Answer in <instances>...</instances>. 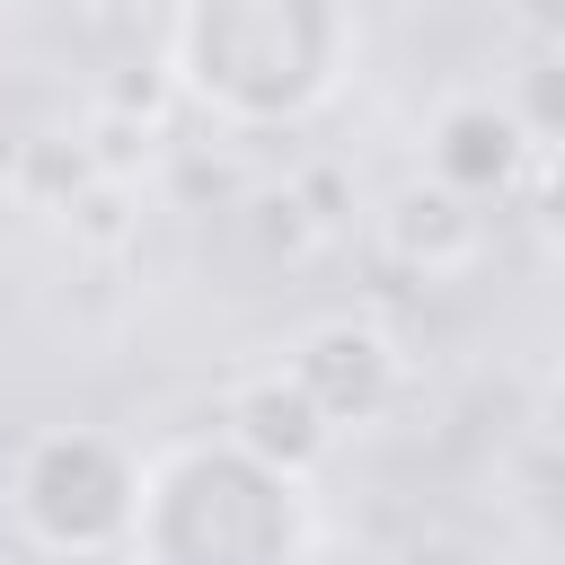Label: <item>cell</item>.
<instances>
[{
	"label": "cell",
	"mask_w": 565,
	"mask_h": 565,
	"mask_svg": "<svg viewBox=\"0 0 565 565\" xmlns=\"http://www.w3.org/2000/svg\"><path fill=\"white\" fill-rule=\"evenodd\" d=\"M221 433H238L256 459H274V468H291V477H309V468L335 450V424H327V406L300 388V371H291V362H274V371L238 380V388H230V406H221Z\"/></svg>",
	"instance_id": "52a82bcc"
},
{
	"label": "cell",
	"mask_w": 565,
	"mask_h": 565,
	"mask_svg": "<svg viewBox=\"0 0 565 565\" xmlns=\"http://www.w3.org/2000/svg\"><path fill=\"white\" fill-rule=\"evenodd\" d=\"M530 159H539V141H530V124L512 115V97H450V106L433 115V132H424V177H441V185L468 194V203L521 194Z\"/></svg>",
	"instance_id": "5b68a950"
},
{
	"label": "cell",
	"mask_w": 565,
	"mask_h": 565,
	"mask_svg": "<svg viewBox=\"0 0 565 565\" xmlns=\"http://www.w3.org/2000/svg\"><path fill=\"white\" fill-rule=\"evenodd\" d=\"M0 565H44V556L35 547H0Z\"/></svg>",
	"instance_id": "30bf717a"
},
{
	"label": "cell",
	"mask_w": 565,
	"mask_h": 565,
	"mask_svg": "<svg viewBox=\"0 0 565 565\" xmlns=\"http://www.w3.org/2000/svg\"><path fill=\"white\" fill-rule=\"evenodd\" d=\"M141 512V459L97 424H44L9 468V521L44 565L124 556Z\"/></svg>",
	"instance_id": "3957f363"
},
{
	"label": "cell",
	"mask_w": 565,
	"mask_h": 565,
	"mask_svg": "<svg viewBox=\"0 0 565 565\" xmlns=\"http://www.w3.org/2000/svg\"><path fill=\"white\" fill-rule=\"evenodd\" d=\"M26 150H35V141H26L18 124H0V194H9V177H18V159H26Z\"/></svg>",
	"instance_id": "9c48e42d"
},
{
	"label": "cell",
	"mask_w": 565,
	"mask_h": 565,
	"mask_svg": "<svg viewBox=\"0 0 565 565\" xmlns=\"http://www.w3.org/2000/svg\"><path fill=\"white\" fill-rule=\"evenodd\" d=\"M132 565H309L318 503L309 477L256 459L238 433H194L141 459Z\"/></svg>",
	"instance_id": "7a4b0ae2"
},
{
	"label": "cell",
	"mask_w": 565,
	"mask_h": 565,
	"mask_svg": "<svg viewBox=\"0 0 565 565\" xmlns=\"http://www.w3.org/2000/svg\"><path fill=\"white\" fill-rule=\"evenodd\" d=\"M0 9H9V0H0Z\"/></svg>",
	"instance_id": "8fae6325"
},
{
	"label": "cell",
	"mask_w": 565,
	"mask_h": 565,
	"mask_svg": "<svg viewBox=\"0 0 565 565\" xmlns=\"http://www.w3.org/2000/svg\"><path fill=\"white\" fill-rule=\"evenodd\" d=\"M291 371H300V388L327 406V424L335 433H353V424H380L388 406H397V388H406V353H397V335L380 327V318H318V327H300V344L282 353Z\"/></svg>",
	"instance_id": "277c9868"
},
{
	"label": "cell",
	"mask_w": 565,
	"mask_h": 565,
	"mask_svg": "<svg viewBox=\"0 0 565 565\" xmlns=\"http://www.w3.org/2000/svg\"><path fill=\"white\" fill-rule=\"evenodd\" d=\"M371 238H380V256H388L397 274H415V282H450V274H468V265L486 256V203L450 194L441 177H406V185L380 203Z\"/></svg>",
	"instance_id": "8992f818"
},
{
	"label": "cell",
	"mask_w": 565,
	"mask_h": 565,
	"mask_svg": "<svg viewBox=\"0 0 565 565\" xmlns=\"http://www.w3.org/2000/svg\"><path fill=\"white\" fill-rule=\"evenodd\" d=\"M353 71L344 0H177L168 88L230 132L309 124Z\"/></svg>",
	"instance_id": "6da1fadb"
},
{
	"label": "cell",
	"mask_w": 565,
	"mask_h": 565,
	"mask_svg": "<svg viewBox=\"0 0 565 565\" xmlns=\"http://www.w3.org/2000/svg\"><path fill=\"white\" fill-rule=\"evenodd\" d=\"M512 115L530 124L539 150H565V35H547L530 53V71L512 79Z\"/></svg>",
	"instance_id": "ba28073f"
}]
</instances>
